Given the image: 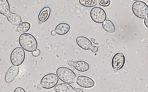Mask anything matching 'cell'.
<instances>
[{"mask_svg": "<svg viewBox=\"0 0 148 92\" xmlns=\"http://www.w3.org/2000/svg\"><path fill=\"white\" fill-rule=\"evenodd\" d=\"M125 62V58L121 52L116 53L113 56L111 60L112 67L114 71L117 72L124 66Z\"/></svg>", "mask_w": 148, "mask_h": 92, "instance_id": "obj_8", "label": "cell"}, {"mask_svg": "<svg viewBox=\"0 0 148 92\" xmlns=\"http://www.w3.org/2000/svg\"><path fill=\"white\" fill-rule=\"evenodd\" d=\"M56 92H73L74 88L71 85L66 83H61L54 87Z\"/></svg>", "mask_w": 148, "mask_h": 92, "instance_id": "obj_15", "label": "cell"}, {"mask_svg": "<svg viewBox=\"0 0 148 92\" xmlns=\"http://www.w3.org/2000/svg\"><path fill=\"white\" fill-rule=\"evenodd\" d=\"M25 57V51L20 47H16L12 50L10 56V62L13 66H18L22 64Z\"/></svg>", "mask_w": 148, "mask_h": 92, "instance_id": "obj_5", "label": "cell"}, {"mask_svg": "<svg viewBox=\"0 0 148 92\" xmlns=\"http://www.w3.org/2000/svg\"><path fill=\"white\" fill-rule=\"evenodd\" d=\"M37 88L39 90H41L42 89V87L40 84H38L37 86Z\"/></svg>", "mask_w": 148, "mask_h": 92, "instance_id": "obj_26", "label": "cell"}, {"mask_svg": "<svg viewBox=\"0 0 148 92\" xmlns=\"http://www.w3.org/2000/svg\"><path fill=\"white\" fill-rule=\"evenodd\" d=\"M56 73L59 79L62 82L67 84H73L76 80L77 76L71 70L67 67L61 66L58 68Z\"/></svg>", "mask_w": 148, "mask_h": 92, "instance_id": "obj_3", "label": "cell"}, {"mask_svg": "<svg viewBox=\"0 0 148 92\" xmlns=\"http://www.w3.org/2000/svg\"><path fill=\"white\" fill-rule=\"evenodd\" d=\"M79 1L81 5L88 7H95L98 3L97 0H79Z\"/></svg>", "mask_w": 148, "mask_h": 92, "instance_id": "obj_18", "label": "cell"}, {"mask_svg": "<svg viewBox=\"0 0 148 92\" xmlns=\"http://www.w3.org/2000/svg\"><path fill=\"white\" fill-rule=\"evenodd\" d=\"M51 34L53 35H54L56 34V33L54 30H53L51 31Z\"/></svg>", "mask_w": 148, "mask_h": 92, "instance_id": "obj_27", "label": "cell"}, {"mask_svg": "<svg viewBox=\"0 0 148 92\" xmlns=\"http://www.w3.org/2000/svg\"><path fill=\"white\" fill-rule=\"evenodd\" d=\"M99 5L102 6L106 7L110 4V1L108 0H100L99 1Z\"/></svg>", "mask_w": 148, "mask_h": 92, "instance_id": "obj_19", "label": "cell"}, {"mask_svg": "<svg viewBox=\"0 0 148 92\" xmlns=\"http://www.w3.org/2000/svg\"><path fill=\"white\" fill-rule=\"evenodd\" d=\"M144 24L145 26L148 28V18L147 17L145 19L144 21Z\"/></svg>", "mask_w": 148, "mask_h": 92, "instance_id": "obj_23", "label": "cell"}, {"mask_svg": "<svg viewBox=\"0 0 148 92\" xmlns=\"http://www.w3.org/2000/svg\"><path fill=\"white\" fill-rule=\"evenodd\" d=\"M0 14L6 16L8 21L12 24H18L21 22L18 14L11 12L10 4L7 0H0Z\"/></svg>", "mask_w": 148, "mask_h": 92, "instance_id": "obj_2", "label": "cell"}, {"mask_svg": "<svg viewBox=\"0 0 148 92\" xmlns=\"http://www.w3.org/2000/svg\"><path fill=\"white\" fill-rule=\"evenodd\" d=\"M77 84L82 87L89 88L93 87L95 84L94 80L90 77L84 75L79 76L76 79Z\"/></svg>", "mask_w": 148, "mask_h": 92, "instance_id": "obj_9", "label": "cell"}, {"mask_svg": "<svg viewBox=\"0 0 148 92\" xmlns=\"http://www.w3.org/2000/svg\"><path fill=\"white\" fill-rule=\"evenodd\" d=\"M18 42L22 48L27 52H33L38 47L36 39L29 33H25L21 34L18 38Z\"/></svg>", "mask_w": 148, "mask_h": 92, "instance_id": "obj_1", "label": "cell"}, {"mask_svg": "<svg viewBox=\"0 0 148 92\" xmlns=\"http://www.w3.org/2000/svg\"><path fill=\"white\" fill-rule=\"evenodd\" d=\"M90 15L92 20L97 24L103 23L107 18V14L105 11L99 7L92 8L90 12Z\"/></svg>", "mask_w": 148, "mask_h": 92, "instance_id": "obj_7", "label": "cell"}, {"mask_svg": "<svg viewBox=\"0 0 148 92\" xmlns=\"http://www.w3.org/2000/svg\"><path fill=\"white\" fill-rule=\"evenodd\" d=\"M73 66L77 70L82 72H86L90 68L89 64L83 60L76 61L74 63Z\"/></svg>", "mask_w": 148, "mask_h": 92, "instance_id": "obj_14", "label": "cell"}, {"mask_svg": "<svg viewBox=\"0 0 148 92\" xmlns=\"http://www.w3.org/2000/svg\"><path fill=\"white\" fill-rule=\"evenodd\" d=\"M132 10L134 15L139 18L143 19L148 17V6L142 1L134 2L132 6Z\"/></svg>", "mask_w": 148, "mask_h": 92, "instance_id": "obj_4", "label": "cell"}, {"mask_svg": "<svg viewBox=\"0 0 148 92\" xmlns=\"http://www.w3.org/2000/svg\"><path fill=\"white\" fill-rule=\"evenodd\" d=\"M90 50L92 52L95 53L98 52L99 49L97 46L94 45L92 47Z\"/></svg>", "mask_w": 148, "mask_h": 92, "instance_id": "obj_21", "label": "cell"}, {"mask_svg": "<svg viewBox=\"0 0 148 92\" xmlns=\"http://www.w3.org/2000/svg\"><path fill=\"white\" fill-rule=\"evenodd\" d=\"M76 41L78 46L84 50H89L92 46L91 41L87 38L84 36H79L76 39Z\"/></svg>", "mask_w": 148, "mask_h": 92, "instance_id": "obj_10", "label": "cell"}, {"mask_svg": "<svg viewBox=\"0 0 148 92\" xmlns=\"http://www.w3.org/2000/svg\"><path fill=\"white\" fill-rule=\"evenodd\" d=\"M102 26L103 29L109 33H113L115 30V27L114 23L110 20H106L102 23Z\"/></svg>", "mask_w": 148, "mask_h": 92, "instance_id": "obj_16", "label": "cell"}, {"mask_svg": "<svg viewBox=\"0 0 148 92\" xmlns=\"http://www.w3.org/2000/svg\"><path fill=\"white\" fill-rule=\"evenodd\" d=\"M13 92H26L25 90L22 87H16Z\"/></svg>", "mask_w": 148, "mask_h": 92, "instance_id": "obj_20", "label": "cell"}, {"mask_svg": "<svg viewBox=\"0 0 148 92\" xmlns=\"http://www.w3.org/2000/svg\"><path fill=\"white\" fill-rule=\"evenodd\" d=\"M70 29V26L68 24L65 22H62L56 25L54 31L58 34L63 35L68 33Z\"/></svg>", "mask_w": 148, "mask_h": 92, "instance_id": "obj_13", "label": "cell"}, {"mask_svg": "<svg viewBox=\"0 0 148 92\" xmlns=\"http://www.w3.org/2000/svg\"><path fill=\"white\" fill-rule=\"evenodd\" d=\"M40 51L38 49H36L33 52V55L35 56L38 55L40 54Z\"/></svg>", "mask_w": 148, "mask_h": 92, "instance_id": "obj_22", "label": "cell"}, {"mask_svg": "<svg viewBox=\"0 0 148 92\" xmlns=\"http://www.w3.org/2000/svg\"><path fill=\"white\" fill-rule=\"evenodd\" d=\"M30 27L31 24L30 23L27 22H23L19 24L17 29L19 32L23 33L28 31Z\"/></svg>", "mask_w": 148, "mask_h": 92, "instance_id": "obj_17", "label": "cell"}, {"mask_svg": "<svg viewBox=\"0 0 148 92\" xmlns=\"http://www.w3.org/2000/svg\"><path fill=\"white\" fill-rule=\"evenodd\" d=\"M74 92H84L83 90L79 88H76L75 89Z\"/></svg>", "mask_w": 148, "mask_h": 92, "instance_id": "obj_24", "label": "cell"}, {"mask_svg": "<svg viewBox=\"0 0 148 92\" xmlns=\"http://www.w3.org/2000/svg\"><path fill=\"white\" fill-rule=\"evenodd\" d=\"M58 81V78L56 74L49 73L42 77L40 80V84L43 88L49 89L55 86Z\"/></svg>", "mask_w": 148, "mask_h": 92, "instance_id": "obj_6", "label": "cell"}, {"mask_svg": "<svg viewBox=\"0 0 148 92\" xmlns=\"http://www.w3.org/2000/svg\"><path fill=\"white\" fill-rule=\"evenodd\" d=\"M74 62L72 60L69 61L68 63V65L70 66H73L74 64Z\"/></svg>", "mask_w": 148, "mask_h": 92, "instance_id": "obj_25", "label": "cell"}, {"mask_svg": "<svg viewBox=\"0 0 148 92\" xmlns=\"http://www.w3.org/2000/svg\"><path fill=\"white\" fill-rule=\"evenodd\" d=\"M19 68L18 66H12L7 71L5 79L6 82H10L14 79L18 75Z\"/></svg>", "mask_w": 148, "mask_h": 92, "instance_id": "obj_12", "label": "cell"}, {"mask_svg": "<svg viewBox=\"0 0 148 92\" xmlns=\"http://www.w3.org/2000/svg\"><path fill=\"white\" fill-rule=\"evenodd\" d=\"M51 12V9L49 7L45 6L43 7L38 15V24L40 25L46 22L49 18Z\"/></svg>", "mask_w": 148, "mask_h": 92, "instance_id": "obj_11", "label": "cell"}]
</instances>
